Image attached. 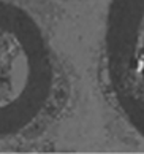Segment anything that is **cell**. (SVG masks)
I'll return each instance as SVG.
<instances>
[{
    "label": "cell",
    "mask_w": 144,
    "mask_h": 154,
    "mask_svg": "<svg viewBox=\"0 0 144 154\" xmlns=\"http://www.w3.org/2000/svg\"><path fill=\"white\" fill-rule=\"evenodd\" d=\"M52 81L51 53L37 22L0 2V138L22 134L41 116Z\"/></svg>",
    "instance_id": "1"
},
{
    "label": "cell",
    "mask_w": 144,
    "mask_h": 154,
    "mask_svg": "<svg viewBox=\"0 0 144 154\" xmlns=\"http://www.w3.org/2000/svg\"><path fill=\"white\" fill-rule=\"evenodd\" d=\"M103 59L119 113L144 138V0H111Z\"/></svg>",
    "instance_id": "2"
}]
</instances>
